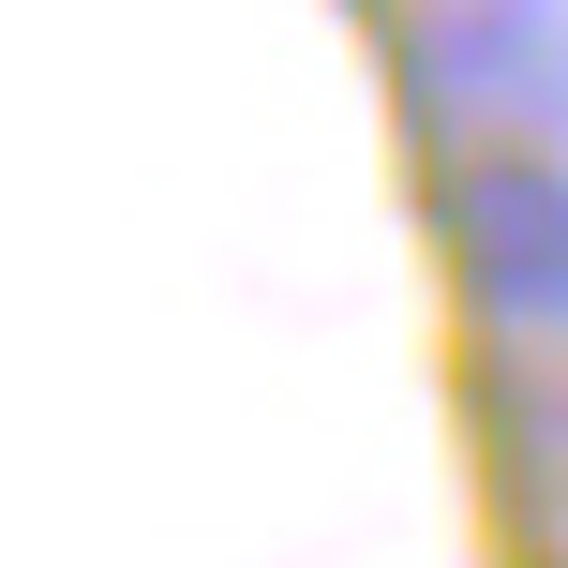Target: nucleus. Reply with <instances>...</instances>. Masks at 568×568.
Returning <instances> with one entry per match:
<instances>
[{"instance_id": "f257e3e1", "label": "nucleus", "mask_w": 568, "mask_h": 568, "mask_svg": "<svg viewBox=\"0 0 568 568\" xmlns=\"http://www.w3.org/2000/svg\"><path fill=\"white\" fill-rule=\"evenodd\" d=\"M404 120L434 165L568 150V0H434L404 16Z\"/></svg>"}, {"instance_id": "f03ea898", "label": "nucleus", "mask_w": 568, "mask_h": 568, "mask_svg": "<svg viewBox=\"0 0 568 568\" xmlns=\"http://www.w3.org/2000/svg\"><path fill=\"white\" fill-rule=\"evenodd\" d=\"M434 255L509 359H568V150L434 165Z\"/></svg>"}, {"instance_id": "7ed1b4c3", "label": "nucleus", "mask_w": 568, "mask_h": 568, "mask_svg": "<svg viewBox=\"0 0 568 568\" xmlns=\"http://www.w3.org/2000/svg\"><path fill=\"white\" fill-rule=\"evenodd\" d=\"M494 464L539 524H568V359H494Z\"/></svg>"}, {"instance_id": "20e7f679", "label": "nucleus", "mask_w": 568, "mask_h": 568, "mask_svg": "<svg viewBox=\"0 0 568 568\" xmlns=\"http://www.w3.org/2000/svg\"><path fill=\"white\" fill-rule=\"evenodd\" d=\"M374 16H389V30H404V16H434V0H374Z\"/></svg>"}]
</instances>
